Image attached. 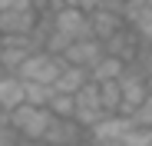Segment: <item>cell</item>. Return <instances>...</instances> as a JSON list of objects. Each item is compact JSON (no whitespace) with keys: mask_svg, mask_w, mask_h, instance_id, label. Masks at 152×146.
I'll use <instances>...</instances> for the list:
<instances>
[{"mask_svg":"<svg viewBox=\"0 0 152 146\" xmlns=\"http://www.w3.org/2000/svg\"><path fill=\"white\" fill-rule=\"evenodd\" d=\"M119 83H122V110H119V116H136V110L149 100V77L136 73L132 66H126V77Z\"/></svg>","mask_w":152,"mask_h":146,"instance_id":"cell-4","label":"cell"},{"mask_svg":"<svg viewBox=\"0 0 152 146\" xmlns=\"http://www.w3.org/2000/svg\"><path fill=\"white\" fill-rule=\"evenodd\" d=\"M122 27H126V20H122L119 13H106V10L89 13V30H93V37H96V40H103V43H109Z\"/></svg>","mask_w":152,"mask_h":146,"instance_id":"cell-10","label":"cell"},{"mask_svg":"<svg viewBox=\"0 0 152 146\" xmlns=\"http://www.w3.org/2000/svg\"><path fill=\"white\" fill-rule=\"evenodd\" d=\"M56 119H76V96H66V93H53V100L46 106Z\"/></svg>","mask_w":152,"mask_h":146,"instance_id":"cell-14","label":"cell"},{"mask_svg":"<svg viewBox=\"0 0 152 146\" xmlns=\"http://www.w3.org/2000/svg\"><path fill=\"white\" fill-rule=\"evenodd\" d=\"M99 96H103V106L109 116H116L122 110V83L119 80H109V83H99Z\"/></svg>","mask_w":152,"mask_h":146,"instance_id":"cell-13","label":"cell"},{"mask_svg":"<svg viewBox=\"0 0 152 146\" xmlns=\"http://www.w3.org/2000/svg\"><path fill=\"white\" fill-rule=\"evenodd\" d=\"M103 57H106V43L96 40V37H86V40L69 43V50L63 53V63L66 66H80V70H93Z\"/></svg>","mask_w":152,"mask_h":146,"instance_id":"cell-7","label":"cell"},{"mask_svg":"<svg viewBox=\"0 0 152 146\" xmlns=\"http://www.w3.org/2000/svg\"><path fill=\"white\" fill-rule=\"evenodd\" d=\"M17 136H20V133L10 126V116H4V119H0V146H20Z\"/></svg>","mask_w":152,"mask_h":146,"instance_id":"cell-17","label":"cell"},{"mask_svg":"<svg viewBox=\"0 0 152 146\" xmlns=\"http://www.w3.org/2000/svg\"><path fill=\"white\" fill-rule=\"evenodd\" d=\"M40 27V13L37 10H0V40L4 37H30Z\"/></svg>","mask_w":152,"mask_h":146,"instance_id":"cell-8","label":"cell"},{"mask_svg":"<svg viewBox=\"0 0 152 146\" xmlns=\"http://www.w3.org/2000/svg\"><path fill=\"white\" fill-rule=\"evenodd\" d=\"M50 123H53V113H50L46 106H30V103H23L10 113V126L27 139V143H43Z\"/></svg>","mask_w":152,"mask_h":146,"instance_id":"cell-1","label":"cell"},{"mask_svg":"<svg viewBox=\"0 0 152 146\" xmlns=\"http://www.w3.org/2000/svg\"><path fill=\"white\" fill-rule=\"evenodd\" d=\"M122 143H126V146H152V130H145V126H132L129 133H126Z\"/></svg>","mask_w":152,"mask_h":146,"instance_id":"cell-16","label":"cell"},{"mask_svg":"<svg viewBox=\"0 0 152 146\" xmlns=\"http://www.w3.org/2000/svg\"><path fill=\"white\" fill-rule=\"evenodd\" d=\"M132 123H136V126H145V130H152V96H149V100H145V103L136 110Z\"/></svg>","mask_w":152,"mask_h":146,"instance_id":"cell-18","label":"cell"},{"mask_svg":"<svg viewBox=\"0 0 152 146\" xmlns=\"http://www.w3.org/2000/svg\"><path fill=\"white\" fill-rule=\"evenodd\" d=\"M50 100H53V86L27 83V103H30V106H50Z\"/></svg>","mask_w":152,"mask_h":146,"instance_id":"cell-15","label":"cell"},{"mask_svg":"<svg viewBox=\"0 0 152 146\" xmlns=\"http://www.w3.org/2000/svg\"><path fill=\"white\" fill-rule=\"evenodd\" d=\"M63 57H53V53H46V50H37L27 63L20 66L17 77L20 80H27V83H43V86H53L60 80V73H63Z\"/></svg>","mask_w":152,"mask_h":146,"instance_id":"cell-2","label":"cell"},{"mask_svg":"<svg viewBox=\"0 0 152 146\" xmlns=\"http://www.w3.org/2000/svg\"><path fill=\"white\" fill-rule=\"evenodd\" d=\"M4 77H7V70H4V63H0V80H4Z\"/></svg>","mask_w":152,"mask_h":146,"instance_id":"cell-19","label":"cell"},{"mask_svg":"<svg viewBox=\"0 0 152 146\" xmlns=\"http://www.w3.org/2000/svg\"><path fill=\"white\" fill-rule=\"evenodd\" d=\"M103 116H109V113H106V106H103V96H99V83L89 80L80 93H76V123L89 133Z\"/></svg>","mask_w":152,"mask_h":146,"instance_id":"cell-3","label":"cell"},{"mask_svg":"<svg viewBox=\"0 0 152 146\" xmlns=\"http://www.w3.org/2000/svg\"><path fill=\"white\" fill-rule=\"evenodd\" d=\"M136 123H132V116H103L99 123L89 130V143L93 146H116L126 139V133H129Z\"/></svg>","mask_w":152,"mask_h":146,"instance_id":"cell-5","label":"cell"},{"mask_svg":"<svg viewBox=\"0 0 152 146\" xmlns=\"http://www.w3.org/2000/svg\"><path fill=\"white\" fill-rule=\"evenodd\" d=\"M89 83V70H80V66H63L60 80L53 83V93H66V96H76L83 86Z\"/></svg>","mask_w":152,"mask_h":146,"instance_id":"cell-11","label":"cell"},{"mask_svg":"<svg viewBox=\"0 0 152 146\" xmlns=\"http://www.w3.org/2000/svg\"><path fill=\"white\" fill-rule=\"evenodd\" d=\"M53 30L63 33V37H69L73 43L93 37V30H89V13H83L80 7H60V10L53 13Z\"/></svg>","mask_w":152,"mask_h":146,"instance_id":"cell-6","label":"cell"},{"mask_svg":"<svg viewBox=\"0 0 152 146\" xmlns=\"http://www.w3.org/2000/svg\"><path fill=\"white\" fill-rule=\"evenodd\" d=\"M23 103H27V80H20L17 73H7V77L0 80V106L7 113H13Z\"/></svg>","mask_w":152,"mask_h":146,"instance_id":"cell-9","label":"cell"},{"mask_svg":"<svg viewBox=\"0 0 152 146\" xmlns=\"http://www.w3.org/2000/svg\"><path fill=\"white\" fill-rule=\"evenodd\" d=\"M122 77H126V63L119 57H109V53L89 70V80L93 83H109V80H122Z\"/></svg>","mask_w":152,"mask_h":146,"instance_id":"cell-12","label":"cell"}]
</instances>
